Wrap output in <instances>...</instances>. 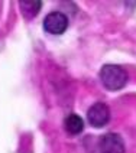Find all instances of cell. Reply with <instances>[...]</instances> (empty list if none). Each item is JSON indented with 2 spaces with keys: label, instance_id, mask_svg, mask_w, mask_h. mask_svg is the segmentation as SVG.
Here are the masks:
<instances>
[{
  "label": "cell",
  "instance_id": "1",
  "mask_svg": "<svg viewBox=\"0 0 136 153\" xmlns=\"http://www.w3.org/2000/svg\"><path fill=\"white\" fill-rule=\"evenodd\" d=\"M100 79L109 91L122 90L128 82V72L119 65L107 64L100 69Z\"/></svg>",
  "mask_w": 136,
  "mask_h": 153
},
{
  "label": "cell",
  "instance_id": "2",
  "mask_svg": "<svg viewBox=\"0 0 136 153\" xmlns=\"http://www.w3.org/2000/svg\"><path fill=\"white\" fill-rule=\"evenodd\" d=\"M87 120L96 128L104 127L109 123V120H110L109 105L104 104V102H94L87 111Z\"/></svg>",
  "mask_w": 136,
  "mask_h": 153
},
{
  "label": "cell",
  "instance_id": "3",
  "mask_svg": "<svg viewBox=\"0 0 136 153\" xmlns=\"http://www.w3.org/2000/svg\"><path fill=\"white\" fill-rule=\"evenodd\" d=\"M43 27L48 33L61 35L67 30L68 27V17L61 12H51L45 16Z\"/></svg>",
  "mask_w": 136,
  "mask_h": 153
},
{
  "label": "cell",
  "instance_id": "4",
  "mask_svg": "<svg viewBox=\"0 0 136 153\" xmlns=\"http://www.w3.org/2000/svg\"><path fill=\"white\" fill-rule=\"evenodd\" d=\"M100 152L102 153H125L123 139L116 133H107L100 139Z\"/></svg>",
  "mask_w": 136,
  "mask_h": 153
},
{
  "label": "cell",
  "instance_id": "5",
  "mask_svg": "<svg viewBox=\"0 0 136 153\" xmlns=\"http://www.w3.org/2000/svg\"><path fill=\"white\" fill-rule=\"evenodd\" d=\"M64 128H65V131L68 134L77 136V134H80L84 130V121L77 114H69L64 120Z\"/></svg>",
  "mask_w": 136,
  "mask_h": 153
},
{
  "label": "cell",
  "instance_id": "6",
  "mask_svg": "<svg viewBox=\"0 0 136 153\" xmlns=\"http://www.w3.org/2000/svg\"><path fill=\"white\" fill-rule=\"evenodd\" d=\"M20 4V12L26 19H34L39 13V10L42 7V1L41 0H22L19 1Z\"/></svg>",
  "mask_w": 136,
  "mask_h": 153
}]
</instances>
